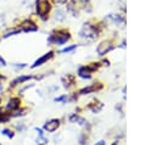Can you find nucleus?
Wrapping results in <instances>:
<instances>
[{"instance_id":"393cba45","label":"nucleus","mask_w":156,"mask_h":145,"mask_svg":"<svg viewBox=\"0 0 156 145\" xmlns=\"http://www.w3.org/2000/svg\"><path fill=\"white\" fill-rule=\"evenodd\" d=\"M26 66H27L26 63H20V66H18V65H15V67H16V68H18V69H21V68H24Z\"/></svg>"},{"instance_id":"f03ea898","label":"nucleus","mask_w":156,"mask_h":145,"mask_svg":"<svg viewBox=\"0 0 156 145\" xmlns=\"http://www.w3.org/2000/svg\"><path fill=\"white\" fill-rule=\"evenodd\" d=\"M71 39V33L68 29L66 28H57L54 29L49 38H48V43L49 44H54V45H62L65 43H67Z\"/></svg>"},{"instance_id":"9b49d317","label":"nucleus","mask_w":156,"mask_h":145,"mask_svg":"<svg viewBox=\"0 0 156 145\" xmlns=\"http://www.w3.org/2000/svg\"><path fill=\"white\" fill-rule=\"evenodd\" d=\"M62 83H63V87L65 88H71L72 85H74L76 83V78L73 74H67L62 78Z\"/></svg>"},{"instance_id":"f3484780","label":"nucleus","mask_w":156,"mask_h":145,"mask_svg":"<svg viewBox=\"0 0 156 145\" xmlns=\"http://www.w3.org/2000/svg\"><path fill=\"white\" fill-rule=\"evenodd\" d=\"M32 78H34V77H33V76H22V77H18V78H16L15 80H12L11 87H15V85H17L18 83H23V82L29 80V79H32Z\"/></svg>"},{"instance_id":"2eb2a0df","label":"nucleus","mask_w":156,"mask_h":145,"mask_svg":"<svg viewBox=\"0 0 156 145\" xmlns=\"http://www.w3.org/2000/svg\"><path fill=\"white\" fill-rule=\"evenodd\" d=\"M102 106H104V105H102L101 102L95 101V102H93V104H89V105H88V108H89V110H91L94 113H98V112L102 108Z\"/></svg>"},{"instance_id":"4468645a","label":"nucleus","mask_w":156,"mask_h":145,"mask_svg":"<svg viewBox=\"0 0 156 145\" xmlns=\"http://www.w3.org/2000/svg\"><path fill=\"white\" fill-rule=\"evenodd\" d=\"M69 121L72 122V123H77V124H79V126H84L87 122H85V119L83 118V117H80V116H78V115H71L69 116Z\"/></svg>"},{"instance_id":"cd10ccee","label":"nucleus","mask_w":156,"mask_h":145,"mask_svg":"<svg viewBox=\"0 0 156 145\" xmlns=\"http://www.w3.org/2000/svg\"><path fill=\"white\" fill-rule=\"evenodd\" d=\"M95 145H105V141H104V140H100V141H98Z\"/></svg>"},{"instance_id":"6e6552de","label":"nucleus","mask_w":156,"mask_h":145,"mask_svg":"<svg viewBox=\"0 0 156 145\" xmlns=\"http://www.w3.org/2000/svg\"><path fill=\"white\" fill-rule=\"evenodd\" d=\"M60 127V119H57V118H52V119H50L49 122H46L45 124H44V129L45 130H48V132H55L57 128Z\"/></svg>"},{"instance_id":"aec40b11","label":"nucleus","mask_w":156,"mask_h":145,"mask_svg":"<svg viewBox=\"0 0 156 145\" xmlns=\"http://www.w3.org/2000/svg\"><path fill=\"white\" fill-rule=\"evenodd\" d=\"M55 16H56V19H57V21H65V18H66V17H65V12L61 11V10L56 11Z\"/></svg>"},{"instance_id":"a878e982","label":"nucleus","mask_w":156,"mask_h":145,"mask_svg":"<svg viewBox=\"0 0 156 145\" xmlns=\"http://www.w3.org/2000/svg\"><path fill=\"white\" fill-rule=\"evenodd\" d=\"M5 65H6L5 60H4V58H2L1 56H0V67H2V66H5Z\"/></svg>"},{"instance_id":"dca6fc26","label":"nucleus","mask_w":156,"mask_h":145,"mask_svg":"<svg viewBox=\"0 0 156 145\" xmlns=\"http://www.w3.org/2000/svg\"><path fill=\"white\" fill-rule=\"evenodd\" d=\"M21 30H20V28L17 27V28H10V29H6L5 32H4V34H2V38H9V37H12V35H15V34H18Z\"/></svg>"},{"instance_id":"4be33fe9","label":"nucleus","mask_w":156,"mask_h":145,"mask_svg":"<svg viewBox=\"0 0 156 145\" xmlns=\"http://www.w3.org/2000/svg\"><path fill=\"white\" fill-rule=\"evenodd\" d=\"M2 134L6 135V136H9V138H13V133H12L10 129H4V130H2Z\"/></svg>"},{"instance_id":"39448f33","label":"nucleus","mask_w":156,"mask_h":145,"mask_svg":"<svg viewBox=\"0 0 156 145\" xmlns=\"http://www.w3.org/2000/svg\"><path fill=\"white\" fill-rule=\"evenodd\" d=\"M115 48H116V45H115V41L113 40L105 39V40H102V41L99 43V45L96 48V52H98L99 56H104L107 52H110L111 50H113Z\"/></svg>"},{"instance_id":"20e7f679","label":"nucleus","mask_w":156,"mask_h":145,"mask_svg":"<svg viewBox=\"0 0 156 145\" xmlns=\"http://www.w3.org/2000/svg\"><path fill=\"white\" fill-rule=\"evenodd\" d=\"M101 66V62H91L87 66H82L79 67L78 69V76L80 78H84V79H89L91 78V74Z\"/></svg>"},{"instance_id":"f8f14e48","label":"nucleus","mask_w":156,"mask_h":145,"mask_svg":"<svg viewBox=\"0 0 156 145\" xmlns=\"http://www.w3.org/2000/svg\"><path fill=\"white\" fill-rule=\"evenodd\" d=\"M20 107V99L18 97H11L7 102V108L11 111H15Z\"/></svg>"},{"instance_id":"412c9836","label":"nucleus","mask_w":156,"mask_h":145,"mask_svg":"<svg viewBox=\"0 0 156 145\" xmlns=\"http://www.w3.org/2000/svg\"><path fill=\"white\" fill-rule=\"evenodd\" d=\"M76 49H77V45H71V46H66V48L61 49L60 52H71V51H73Z\"/></svg>"},{"instance_id":"6ab92c4d","label":"nucleus","mask_w":156,"mask_h":145,"mask_svg":"<svg viewBox=\"0 0 156 145\" xmlns=\"http://www.w3.org/2000/svg\"><path fill=\"white\" fill-rule=\"evenodd\" d=\"M10 115H9V112H6L5 111V108H0V123H5V122H7L9 119H10Z\"/></svg>"},{"instance_id":"b1692460","label":"nucleus","mask_w":156,"mask_h":145,"mask_svg":"<svg viewBox=\"0 0 156 145\" xmlns=\"http://www.w3.org/2000/svg\"><path fill=\"white\" fill-rule=\"evenodd\" d=\"M65 100H67V96H66V95H63V96H60V97H56V99H55V101H56V102H61V101H65Z\"/></svg>"},{"instance_id":"7ed1b4c3","label":"nucleus","mask_w":156,"mask_h":145,"mask_svg":"<svg viewBox=\"0 0 156 145\" xmlns=\"http://www.w3.org/2000/svg\"><path fill=\"white\" fill-rule=\"evenodd\" d=\"M52 9L51 0H35V12L40 19L46 21Z\"/></svg>"},{"instance_id":"0eeeda50","label":"nucleus","mask_w":156,"mask_h":145,"mask_svg":"<svg viewBox=\"0 0 156 145\" xmlns=\"http://www.w3.org/2000/svg\"><path fill=\"white\" fill-rule=\"evenodd\" d=\"M54 54H55V51H52V50L49 51V52H46V54H44L43 56H40L38 60L34 61V63L32 65V68H35V67H39V66L44 65L45 62H48L49 60H51L54 57Z\"/></svg>"},{"instance_id":"f257e3e1","label":"nucleus","mask_w":156,"mask_h":145,"mask_svg":"<svg viewBox=\"0 0 156 145\" xmlns=\"http://www.w3.org/2000/svg\"><path fill=\"white\" fill-rule=\"evenodd\" d=\"M105 28V23L102 21H96V19H89L82 26V29L79 30L80 38L88 39V40H94L96 39L102 29Z\"/></svg>"},{"instance_id":"423d86ee","label":"nucleus","mask_w":156,"mask_h":145,"mask_svg":"<svg viewBox=\"0 0 156 145\" xmlns=\"http://www.w3.org/2000/svg\"><path fill=\"white\" fill-rule=\"evenodd\" d=\"M18 28L21 32H35L38 30V26L33 19H24L18 24Z\"/></svg>"},{"instance_id":"1a4fd4ad","label":"nucleus","mask_w":156,"mask_h":145,"mask_svg":"<svg viewBox=\"0 0 156 145\" xmlns=\"http://www.w3.org/2000/svg\"><path fill=\"white\" fill-rule=\"evenodd\" d=\"M68 4H67V10H68V12H71L74 17H78V15H79V6H78V2L76 1V0H69V1H67Z\"/></svg>"},{"instance_id":"9d476101","label":"nucleus","mask_w":156,"mask_h":145,"mask_svg":"<svg viewBox=\"0 0 156 145\" xmlns=\"http://www.w3.org/2000/svg\"><path fill=\"white\" fill-rule=\"evenodd\" d=\"M102 88V84L101 83H94L93 85L90 87H87V88H83L79 90V94L80 95H84V94H88V93H91V91H96V90H100Z\"/></svg>"},{"instance_id":"a211bd4d","label":"nucleus","mask_w":156,"mask_h":145,"mask_svg":"<svg viewBox=\"0 0 156 145\" xmlns=\"http://www.w3.org/2000/svg\"><path fill=\"white\" fill-rule=\"evenodd\" d=\"M37 132H38V135H39V138L37 139V144H38V145H44V144H46V143H48V139H46V138L43 135L41 129L37 128Z\"/></svg>"},{"instance_id":"ddd939ff","label":"nucleus","mask_w":156,"mask_h":145,"mask_svg":"<svg viewBox=\"0 0 156 145\" xmlns=\"http://www.w3.org/2000/svg\"><path fill=\"white\" fill-rule=\"evenodd\" d=\"M107 18L111 19L112 22L117 23V24H124V22H126V18L123 16H121V15H108Z\"/></svg>"},{"instance_id":"5701e85b","label":"nucleus","mask_w":156,"mask_h":145,"mask_svg":"<svg viewBox=\"0 0 156 145\" xmlns=\"http://www.w3.org/2000/svg\"><path fill=\"white\" fill-rule=\"evenodd\" d=\"M54 4H58V5H63V4H67L68 0H51Z\"/></svg>"},{"instance_id":"bb28decb","label":"nucleus","mask_w":156,"mask_h":145,"mask_svg":"<svg viewBox=\"0 0 156 145\" xmlns=\"http://www.w3.org/2000/svg\"><path fill=\"white\" fill-rule=\"evenodd\" d=\"M5 80V76H2L1 73H0V84H1V82H4Z\"/></svg>"},{"instance_id":"c85d7f7f","label":"nucleus","mask_w":156,"mask_h":145,"mask_svg":"<svg viewBox=\"0 0 156 145\" xmlns=\"http://www.w3.org/2000/svg\"><path fill=\"white\" fill-rule=\"evenodd\" d=\"M111 145H119V141H115V143H112Z\"/></svg>"}]
</instances>
